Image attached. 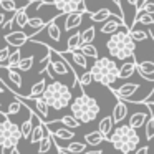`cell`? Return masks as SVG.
<instances>
[{
  "label": "cell",
  "instance_id": "obj_9",
  "mask_svg": "<svg viewBox=\"0 0 154 154\" xmlns=\"http://www.w3.org/2000/svg\"><path fill=\"white\" fill-rule=\"evenodd\" d=\"M113 93L116 94L119 100H124V101H131L133 100V94L139 90V85L137 83H124L121 85L119 88H111Z\"/></svg>",
  "mask_w": 154,
  "mask_h": 154
},
{
  "label": "cell",
  "instance_id": "obj_25",
  "mask_svg": "<svg viewBox=\"0 0 154 154\" xmlns=\"http://www.w3.org/2000/svg\"><path fill=\"white\" fill-rule=\"evenodd\" d=\"M53 136L57 139H63V141H71L75 137V133L70 129V128H58V129H51Z\"/></svg>",
  "mask_w": 154,
  "mask_h": 154
},
{
  "label": "cell",
  "instance_id": "obj_18",
  "mask_svg": "<svg viewBox=\"0 0 154 154\" xmlns=\"http://www.w3.org/2000/svg\"><path fill=\"white\" fill-rule=\"evenodd\" d=\"M53 141V133H51V129L47 126V134H45V137L40 141V144H38V154H47L48 151L51 149V146H53L55 143H51Z\"/></svg>",
  "mask_w": 154,
  "mask_h": 154
},
{
  "label": "cell",
  "instance_id": "obj_40",
  "mask_svg": "<svg viewBox=\"0 0 154 154\" xmlns=\"http://www.w3.org/2000/svg\"><path fill=\"white\" fill-rule=\"evenodd\" d=\"M12 55V50H10V45H7V47H4L2 50H0V65L2 66H5L8 61V58H10Z\"/></svg>",
  "mask_w": 154,
  "mask_h": 154
},
{
  "label": "cell",
  "instance_id": "obj_16",
  "mask_svg": "<svg viewBox=\"0 0 154 154\" xmlns=\"http://www.w3.org/2000/svg\"><path fill=\"white\" fill-rule=\"evenodd\" d=\"M126 114H128V106H126V103H124V100H119L116 104H114V108H113V119H114V124H119L121 121L126 118Z\"/></svg>",
  "mask_w": 154,
  "mask_h": 154
},
{
  "label": "cell",
  "instance_id": "obj_24",
  "mask_svg": "<svg viewBox=\"0 0 154 154\" xmlns=\"http://www.w3.org/2000/svg\"><path fill=\"white\" fill-rule=\"evenodd\" d=\"M71 57V60H73V63L76 65V66L80 68H88V60H86V55H83L80 50H75V51H68Z\"/></svg>",
  "mask_w": 154,
  "mask_h": 154
},
{
  "label": "cell",
  "instance_id": "obj_38",
  "mask_svg": "<svg viewBox=\"0 0 154 154\" xmlns=\"http://www.w3.org/2000/svg\"><path fill=\"white\" fill-rule=\"evenodd\" d=\"M146 139L147 141L154 139V114H151V118L146 123Z\"/></svg>",
  "mask_w": 154,
  "mask_h": 154
},
{
  "label": "cell",
  "instance_id": "obj_4",
  "mask_svg": "<svg viewBox=\"0 0 154 154\" xmlns=\"http://www.w3.org/2000/svg\"><path fill=\"white\" fill-rule=\"evenodd\" d=\"M71 114L78 118L83 124H88L91 121H94L100 114V104L94 98L88 96L86 93L81 91L80 96H76L71 103Z\"/></svg>",
  "mask_w": 154,
  "mask_h": 154
},
{
  "label": "cell",
  "instance_id": "obj_1",
  "mask_svg": "<svg viewBox=\"0 0 154 154\" xmlns=\"http://www.w3.org/2000/svg\"><path fill=\"white\" fill-rule=\"evenodd\" d=\"M106 48L109 51V55L116 60H131L134 58V51H136V40L131 37L129 28L124 25L121 30H118L116 33H113L109 37V40L106 42Z\"/></svg>",
  "mask_w": 154,
  "mask_h": 154
},
{
  "label": "cell",
  "instance_id": "obj_5",
  "mask_svg": "<svg viewBox=\"0 0 154 154\" xmlns=\"http://www.w3.org/2000/svg\"><path fill=\"white\" fill-rule=\"evenodd\" d=\"M90 71L93 75V80L104 86H113V83L119 78V66L116 65V61L108 57L94 60Z\"/></svg>",
  "mask_w": 154,
  "mask_h": 154
},
{
  "label": "cell",
  "instance_id": "obj_15",
  "mask_svg": "<svg viewBox=\"0 0 154 154\" xmlns=\"http://www.w3.org/2000/svg\"><path fill=\"white\" fill-rule=\"evenodd\" d=\"M126 25V22L124 20H106L103 23V27H101V33L103 35H113V33H116L118 30H121V28Z\"/></svg>",
  "mask_w": 154,
  "mask_h": 154
},
{
  "label": "cell",
  "instance_id": "obj_13",
  "mask_svg": "<svg viewBox=\"0 0 154 154\" xmlns=\"http://www.w3.org/2000/svg\"><path fill=\"white\" fill-rule=\"evenodd\" d=\"M136 71H137V63H136L134 58H131V60L124 61L119 66V78L121 80H128V78H131Z\"/></svg>",
  "mask_w": 154,
  "mask_h": 154
},
{
  "label": "cell",
  "instance_id": "obj_26",
  "mask_svg": "<svg viewBox=\"0 0 154 154\" xmlns=\"http://www.w3.org/2000/svg\"><path fill=\"white\" fill-rule=\"evenodd\" d=\"M33 128H35V114H32V116H28L27 119L22 123V133H23L25 139H30Z\"/></svg>",
  "mask_w": 154,
  "mask_h": 154
},
{
  "label": "cell",
  "instance_id": "obj_3",
  "mask_svg": "<svg viewBox=\"0 0 154 154\" xmlns=\"http://www.w3.org/2000/svg\"><path fill=\"white\" fill-rule=\"evenodd\" d=\"M42 98L57 111L65 109L66 106H71V103H73L71 90L66 85L61 83V81H55V80L47 86V90H45V93Z\"/></svg>",
  "mask_w": 154,
  "mask_h": 154
},
{
  "label": "cell",
  "instance_id": "obj_29",
  "mask_svg": "<svg viewBox=\"0 0 154 154\" xmlns=\"http://www.w3.org/2000/svg\"><path fill=\"white\" fill-rule=\"evenodd\" d=\"M137 22L143 23V25H154V17L151 14H146L144 10H137L136 18H134V25H136Z\"/></svg>",
  "mask_w": 154,
  "mask_h": 154
},
{
  "label": "cell",
  "instance_id": "obj_46",
  "mask_svg": "<svg viewBox=\"0 0 154 154\" xmlns=\"http://www.w3.org/2000/svg\"><path fill=\"white\" fill-rule=\"evenodd\" d=\"M61 152V151H60ZM83 154H103V151L101 149H91V151H85Z\"/></svg>",
  "mask_w": 154,
  "mask_h": 154
},
{
  "label": "cell",
  "instance_id": "obj_31",
  "mask_svg": "<svg viewBox=\"0 0 154 154\" xmlns=\"http://www.w3.org/2000/svg\"><path fill=\"white\" fill-rule=\"evenodd\" d=\"M137 73L141 76L154 75V61H141V63H137Z\"/></svg>",
  "mask_w": 154,
  "mask_h": 154
},
{
  "label": "cell",
  "instance_id": "obj_42",
  "mask_svg": "<svg viewBox=\"0 0 154 154\" xmlns=\"http://www.w3.org/2000/svg\"><path fill=\"white\" fill-rule=\"evenodd\" d=\"M91 81H94L91 71H86V73H83L80 76V85H81V86H88V85H91Z\"/></svg>",
  "mask_w": 154,
  "mask_h": 154
},
{
  "label": "cell",
  "instance_id": "obj_48",
  "mask_svg": "<svg viewBox=\"0 0 154 154\" xmlns=\"http://www.w3.org/2000/svg\"><path fill=\"white\" fill-rule=\"evenodd\" d=\"M58 154H63V152H60V151H58Z\"/></svg>",
  "mask_w": 154,
  "mask_h": 154
},
{
  "label": "cell",
  "instance_id": "obj_34",
  "mask_svg": "<svg viewBox=\"0 0 154 154\" xmlns=\"http://www.w3.org/2000/svg\"><path fill=\"white\" fill-rule=\"evenodd\" d=\"M25 104L22 103L20 100H18L17 96L14 98V101L10 103V106H8V109L7 111H2V113H5V114H8V116H12V114H17V113H20V109L23 108Z\"/></svg>",
  "mask_w": 154,
  "mask_h": 154
},
{
  "label": "cell",
  "instance_id": "obj_27",
  "mask_svg": "<svg viewBox=\"0 0 154 154\" xmlns=\"http://www.w3.org/2000/svg\"><path fill=\"white\" fill-rule=\"evenodd\" d=\"M83 45V37L81 33H75L68 38V43H66V51H75V50H80V47Z\"/></svg>",
  "mask_w": 154,
  "mask_h": 154
},
{
  "label": "cell",
  "instance_id": "obj_47",
  "mask_svg": "<svg viewBox=\"0 0 154 154\" xmlns=\"http://www.w3.org/2000/svg\"><path fill=\"white\" fill-rule=\"evenodd\" d=\"M8 154H20V151H18V147L15 146V147H12V149L8 151Z\"/></svg>",
  "mask_w": 154,
  "mask_h": 154
},
{
  "label": "cell",
  "instance_id": "obj_21",
  "mask_svg": "<svg viewBox=\"0 0 154 154\" xmlns=\"http://www.w3.org/2000/svg\"><path fill=\"white\" fill-rule=\"evenodd\" d=\"M47 81H45V78H40V81H37V83L32 86L30 90V94H28V98H42L45 93V90H47Z\"/></svg>",
  "mask_w": 154,
  "mask_h": 154
},
{
  "label": "cell",
  "instance_id": "obj_12",
  "mask_svg": "<svg viewBox=\"0 0 154 154\" xmlns=\"http://www.w3.org/2000/svg\"><path fill=\"white\" fill-rule=\"evenodd\" d=\"M57 20H58V15L53 18V20H50L47 23V27L43 28L45 32H47L48 38H50L51 42H55V43H58V42L61 40V32H60V27L57 25Z\"/></svg>",
  "mask_w": 154,
  "mask_h": 154
},
{
  "label": "cell",
  "instance_id": "obj_44",
  "mask_svg": "<svg viewBox=\"0 0 154 154\" xmlns=\"http://www.w3.org/2000/svg\"><path fill=\"white\" fill-rule=\"evenodd\" d=\"M14 22H15V18H12V20H8L7 23H5L4 27H2V30L5 32V35L8 33V30H12V27H14Z\"/></svg>",
  "mask_w": 154,
  "mask_h": 154
},
{
  "label": "cell",
  "instance_id": "obj_45",
  "mask_svg": "<svg viewBox=\"0 0 154 154\" xmlns=\"http://www.w3.org/2000/svg\"><path fill=\"white\" fill-rule=\"evenodd\" d=\"M147 152H149V147L143 146V147H139V149H136V152H134V154H147Z\"/></svg>",
  "mask_w": 154,
  "mask_h": 154
},
{
  "label": "cell",
  "instance_id": "obj_43",
  "mask_svg": "<svg viewBox=\"0 0 154 154\" xmlns=\"http://www.w3.org/2000/svg\"><path fill=\"white\" fill-rule=\"evenodd\" d=\"M128 2H129V5H131V7H133L136 12L139 10L141 5H143V2H141V0H128Z\"/></svg>",
  "mask_w": 154,
  "mask_h": 154
},
{
  "label": "cell",
  "instance_id": "obj_20",
  "mask_svg": "<svg viewBox=\"0 0 154 154\" xmlns=\"http://www.w3.org/2000/svg\"><path fill=\"white\" fill-rule=\"evenodd\" d=\"M113 126H114V119L113 116H104L103 119L100 121V126H98V129L101 131V133L104 134V136L109 139L111 134H113Z\"/></svg>",
  "mask_w": 154,
  "mask_h": 154
},
{
  "label": "cell",
  "instance_id": "obj_19",
  "mask_svg": "<svg viewBox=\"0 0 154 154\" xmlns=\"http://www.w3.org/2000/svg\"><path fill=\"white\" fill-rule=\"evenodd\" d=\"M103 141H109L106 136H104L103 133H101L100 129L98 131H93V133H88L85 134V143L90 144V146H98V144H101Z\"/></svg>",
  "mask_w": 154,
  "mask_h": 154
},
{
  "label": "cell",
  "instance_id": "obj_11",
  "mask_svg": "<svg viewBox=\"0 0 154 154\" xmlns=\"http://www.w3.org/2000/svg\"><path fill=\"white\" fill-rule=\"evenodd\" d=\"M151 118V108L146 111H137V113H133L129 116V126L134 128V129H139V128H143L144 124L147 123V119Z\"/></svg>",
  "mask_w": 154,
  "mask_h": 154
},
{
  "label": "cell",
  "instance_id": "obj_37",
  "mask_svg": "<svg viewBox=\"0 0 154 154\" xmlns=\"http://www.w3.org/2000/svg\"><path fill=\"white\" fill-rule=\"evenodd\" d=\"M33 61H35L33 55H30V57H27V58H22L20 65H18V70H22V71L32 70V66H33Z\"/></svg>",
  "mask_w": 154,
  "mask_h": 154
},
{
  "label": "cell",
  "instance_id": "obj_36",
  "mask_svg": "<svg viewBox=\"0 0 154 154\" xmlns=\"http://www.w3.org/2000/svg\"><path fill=\"white\" fill-rule=\"evenodd\" d=\"M81 37H83V45L91 43V42L94 40V37H96V30H94V27H88L86 30L81 33Z\"/></svg>",
  "mask_w": 154,
  "mask_h": 154
},
{
  "label": "cell",
  "instance_id": "obj_50",
  "mask_svg": "<svg viewBox=\"0 0 154 154\" xmlns=\"http://www.w3.org/2000/svg\"><path fill=\"white\" fill-rule=\"evenodd\" d=\"M28 2H30V0H28Z\"/></svg>",
  "mask_w": 154,
  "mask_h": 154
},
{
  "label": "cell",
  "instance_id": "obj_39",
  "mask_svg": "<svg viewBox=\"0 0 154 154\" xmlns=\"http://www.w3.org/2000/svg\"><path fill=\"white\" fill-rule=\"evenodd\" d=\"M129 33L136 42H144L151 35V33H147V32H144V30H133V28H129Z\"/></svg>",
  "mask_w": 154,
  "mask_h": 154
},
{
  "label": "cell",
  "instance_id": "obj_10",
  "mask_svg": "<svg viewBox=\"0 0 154 154\" xmlns=\"http://www.w3.org/2000/svg\"><path fill=\"white\" fill-rule=\"evenodd\" d=\"M5 42H7L10 47L22 48L27 42H30V37H28V33H25L23 30H17V32H12V33L5 35Z\"/></svg>",
  "mask_w": 154,
  "mask_h": 154
},
{
  "label": "cell",
  "instance_id": "obj_30",
  "mask_svg": "<svg viewBox=\"0 0 154 154\" xmlns=\"http://www.w3.org/2000/svg\"><path fill=\"white\" fill-rule=\"evenodd\" d=\"M2 70L5 71V73L8 75V78H10V81L15 85L17 88H20L22 86V76H20V73H18L15 68H7V66H2Z\"/></svg>",
  "mask_w": 154,
  "mask_h": 154
},
{
  "label": "cell",
  "instance_id": "obj_8",
  "mask_svg": "<svg viewBox=\"0 0 154 154\" xmlns=\"http://www.w3.org/2000/svg\"><path fill=\"white\" fill-rule=\"evenodd\" d=\"M85 0H51L53 7L57 8L60 14H73V12H80V7Z\"/></svg>",
  "mask_w": 154,
  "mask_h": 154
},
{
  "label": "cell",
  "instance_id": "obj_22",
  "mask_svg": "<svg viewBox=\"0 0 154 154\" xmlns=\"http://www.w3.org/2000/svg\"><path fill=\"white\" fill-rule=\"evenodd\" d=\"M111 10L109 8H101V10L94 12V14H90V18L91 22H94V23H101V22H106L111 18Z\"/></svg>",
  "mask_w": 154,
  "mask_h": 154
},
{
  "label": "cell",
  "instance_id": "obj_7",
  "mask_svg": "<svg viewBox=\"0 0 154 154\" xmlns=\"http://www.w3.org/2000/svg\"><path fill=\"white\" fill-rule=\"evenodd\" d=\"M50 55H51V61H50V65H48V68H51L55 75H58V76H65V75H68V73H73L75 75V81H80V76L76 75V71L70 66V63L65 60V57H61L60 51L50 48Z\"/></svg>",
  "mask_w": 154,
  "mask_h": 154
},
{
  "label": "cell",
  "instance_id": "obj_41",
  "mask_svg": "<svg viewBox=\"0 0 154 154\" xmlns=\"http://www.w3.org/2000/svg\"><path fill=\"white\" fill-rule=\"evenodd\" d=\"M139 10H144L146 14H151V15H154V0H144Z\"/></svg>",
  "mask_w": 154,
  "mask_h": 154
},
{
  "label": "cell",
  "instance_id": "obj_49",
  "mask_svg": "<svg viewBox=\"0 0 154 154\" xmlns=\"http://www.w3.org/2000/svg\"><path fill=\"white\" fill-rule=\"evenodd\" d=\"M151 37H152V35H151ZM152 40H154V37H152Z\"/></svg>",
  "mask_w": 154,
  "mask_h": 154
},
{
  "label": "cell",
  "instance_id": "obj_2",
  "mask_svg": "<svg viewBox=\"0 0 154 154\" xmlns=\"http://www.w3.org/2000/svg\"><path fill=\"white\" fill-rule=\"evenodd\" d=\"M109 143L116 151H121L123 154H131L133 151L137 149L139 146V136H137V129L131 128L129 124H121L119 128L113 131L109 137Z\"/></svg>",
  "mask_w": 154,
  "mask_h": 154
},
{
  "label": "cell",
  "instance_id": "obj_23",
  "mask_svg": "<svg viewBox=\"0 0 154 154\" xmlns=\"http://www.w3.org/2000/svg\"><path fill=\"white\" fill-rule=\"evenodd\" d=\"M14 18H15V23H17L20 28L27 27L28 20H30V17H28V14H27V7L20 8V10H17V12H14Z\"/></svg>",
  "mask_w": 154,
  "mask_h": 154
},
{
  "label": "cell",
  "instance_id": "obj_28",
  "mask_svg": "<svg viewBox=\"0 0 154 154\" xmlns=\"http://www.w3.org/2000/svg\"><path fill=\"white\" fill-rule=\"evenodd\" d=\"M60 123L63 124V126L70 128V129H76V128H80L81 124H83L76 116H75V114H66V116H63L60 119Z\"/></svg>",
  "mask_w": 154,
  "mask_h": 154
},
{
  "label": "cell",
  "instance_id": "obj_35",
  "mask_svg": "<svg viewBox=\"0 0 154 154\" xmlns=\"http://www.w3.org/2000/svg\"><path fill=\"white\" fill-rule=\"evenodd\" d=\"M0 7H2L4 12H17V10H20V7L15 4L14 0H0Z\"/></svg>",
  "mask_w": 154,
  "mask_h": 154
},
{
  "label": "cell",
  "instance_id": "obj_32",
  "mask_svg": "<svg viewBox=\"0 0 154 154\" xmlns=\"http://www.w3.org/2000/svg\"><path fill=\"white\" fill-rule=\"evenodd\" d=\"M20 61H22V51H20V48H17L15 51H12V55H10V58H8L5 66L7 68H18Z\"/></svg>",
  "mask_w": 154,
  "mask_h": 154
},
{
  "label": "cell",
  "instance_id": "obj_6",
  "mask_svg": "<svg viewBox=\"0 0 154 154\" xmlns=\"http://www.w3.org/2000/svg\"><path fill=\"white\" fill-rule=\"evenodd\" d=\"M2 123H0V146H2V152L7 154L12 147L18 144V141L23 137L22 133V126H17L14 121L8 119V114L2 113Z\"/></svg>",
  "mask_w": 154,
  "mask_h": 154
},
{
  "label": "cell",
  "instance_id": "obj_14",
  "mask_svg": "<svg viewBox=\"0 0 154 154\" xmlns=\"http://www.w3.org/2000/svg\"><path fill=\"white\" fill-rule=\"evenodd\" d=\"M83 15L81 12H73V14H66V18H65V32H70L73 28L80 27L81 22H83Z\"/></svg>",
  "mask_w": 154,
  "mask_h": 154
},
{
  "label": "cell",
  "instance_id": "obj_33",
  "mask_svg": "<svg viewBox=\"0 0 154 154\" xmlns=\"http://www.w3.org/2000/svg\"><path fill=\"white\" fill-rule=\"evenodd\" d=\"M80 51L83 55H86L88 58H93V60H98V50L94 45L91 43H86V45H81L80 47Z\"/></svg>",
  "mask_w": 154,
  "mask_h": 154
},
{
  "label": "cell",
  "instance_id": "obj_17",
  "mask_svg": "<svg viewBox=\"0 0 154 154\" xmlns=\"http://www.w3.org/2000/svg\"><path fill=\"white\" fill-rule=\"evenodd\" d=\"M57 149L63 154H83L86 151V143H70L66 147L57 146Z\"/></svg>",
  "mask_w": 154,
  "mask_h": 154
}]
</instances>
